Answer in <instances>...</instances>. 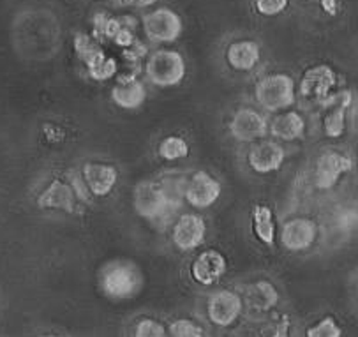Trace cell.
Listing matches in <instances>:
<instances>
[{"label": "cell", "mask_w": 358, "mask_h": 337, "mask_svg": "<svg viewBox=\"0 0 358 337\" xmlns=\"http://www.w3.org/2000/svg\"><path fill=\"white\" fill-rule=\"evenodd\" d=\"M99 285L104 295L113 301H129L143 288V274L133 261L117 259L103 268Z\"/></svg>", "instance_id": "obj_1"}, {"label": "cell", "mask_w": 358, "mask_h": 337, "mask_svg": "<svg viewBox=\"0 0 358 337\" xmlns=\"http://www.w3.org/2000/svg\"><path fill=\"white\" fill-rule=\"evenodd\" d=\"M255 97L259 106L270 113L285 111L295 104L296 87L289 74H266L256 83Z\"/></svg>", "instance_id": "obj_2"}, {"label": "cell", "mask_w": 358, "mask_h": 337, "mask_svg": "<svg viewBox=\"0 0 358 337\" xmlns=\"http://www.w3.org/2000/svg\"><path fill=\"white\" fill-rule=\"evenodd\" d=\"M185 71H187V66L180 52L163 48L147 55L145 74L152 85L161 87V89L180 85L185 78Z\"/></svg>", "instance_id": "obj_3"}, {"label": "cell", "mask_w": 358, "mask_h": 337, "mask_svg": "<svg viewBox=\"0 0 358 337\" xmlns=\"http://www.w3.org/2000/svg\"><path fill=\"white\" fill-rule=\"evenodd\" d=\"M133 205L140 217L154 222L166 221L177 212V208L171 207L168 198L164 196L159 182L152 180H141L136 184L133 191Z\"/></svg>", "instance_id": "obj_4"}, {"label": "cell", "mask_w": 358, "mask_h": 337, "mask_svg": "<svg viewBox=\"0 0 358 337\" xmlns=\"http://www.w3.org/2000/svg\"><path fill=\"white\" fill-rule=\"evenodd\" d=\"M143 30L148 41L163 45V43H175L180 39L184 22L180 15L170 8H159L155 11L143 16Z\"/></svg>", "instance_id": "obj_5"}, {"label": "cell", "mask_w": 358, "mask_h": 337, "mask_svg": "<svg viewBox=\"0 0 358 337\" xmlns=\"http://www.w3.org/2000/svg\"><path fill=\"white\" fill-rule=\"evenodd\" d=\"M244 311V301L238 293L231 289H219L208 299L207 315L210 323L222 327H231L236 320L241 318Z\"/></svg>", "instance_id": "obj_6"}, {"label": "cell", "mask_w": 358, "mask_h": 337, "mask_svg": "<svg viewBox=\"0 0 358 337\" xmlns=\"http://www.w3.org/2000/svg\"><path fill=\"white\" fill-rule=\"evenodd\" d=\"M229 133L242 143L259 141L268 134V120L252 108H241L229 120Z\"/></svg>", "instance_id": "obj_7"}, {"label": "cell", "mask_w": 358, "mask_h": 337, "mask_svg": "<svg viewBox=\"0 0 358 337\" xmlns=\"http://www.w3.org/2000/svg\"><path fill=\"white\" fill-rule=\"evenodd\" d=\"M222 185L215 177L207 171H196L187 178L184 200L194 208H208L221 198Z\"/></svg>", "instance_id": "obj_8"}, {"label": "cell", "mask_w": 358, "mask_h": 337, "mask_svg": "<svg viewBox=\"0 0 358 337\" xmlns=\"http://www.w3.org/2000/svg\"><path fill=\"white\" fill-rule=\"evenodd\" d=\"M317 238V224L309 217H293L279 231L282 248L292 252L307 251Z\"/></svg>", "instance_id": "obj_9"}, {"label": "cell", "mask_w": 358, "mask_h": 337, "mask_svg": "<svg viewBox=\"0 0 358 337\" xmlns=\"http://www.w3.org/2000/svg\"><path fill=\"white\" fill-rule=\"evenodd\" d=\"M207 237V222L200 214H182L173 224L171 241L180 251H194Z\"/></svg>", "instance_id": "obj_10"}, {"label": "cell", "mask_w": 358, "mask_h": 337, "mask_svg": "<svg viewBox=\"0 0 358 337\" xmlns=\"http://www.w3.org/2000/svg\"><path fill=\"white\" fill-rule=\"evenodd\" d=\"M285 157L286 152L281 143L263 138V140H259L258 143L251 147L248 154V163L256 173L266 175L279 170L285 163Z\"/></svg>", "instance_id": "obj_11"}, {"label": "cell", "mask_w": 358, "mask_h": 337, "mask_svg": "<svg viewBox=\"0 0 358 337\" xmlns=\"http://www.w3.org/2000/svg\"><path fill=\"white\" fill-rule=\"evenodd\" d=\"M353 168V161L344 154L329 150L316 161V185L320 189H332L344 173Z\"/></svg>", "instance_id": "obj_12"}, {"label": "cell", "mask_w": 358, "mask_h": 337, "mask_svg": "<svg viewBox=\"0 0 358 337\" xmlns=\"http://www.w3.org/2000/svg\"><path fill=\"white\" fill-rule=\"evenodd\" d=\"M226 274V258L217 249H207L196 256L191 265V275L196 282L212 286Z\"/></svg>", "instance_id": "obj_13"}, {"label": "cell", "mask_w": 358, "mask_h": 337, "mask_svg": "<svg viewBox=\"0 0 358 337\" xmlns=\"http://www.w3.org/2000/svg\"><path fill=\"white\" fill-rule=\"evenodd\" d=\"M82 178L90 194L104 198L115 189L118 182V171L106 163H87L82 168Z\"/></svg>", "instance_id": "obj_14"}, {"label": "cell", "mask_w": 358, "mask_h": 337, "mask_svg": "<svg viewBox=\"0 0 358 337\" xmlns=\"http://www.w3.org/2000/svg\"><path fill=\"white\" fill-rule=\"evenodd\" d=\"M337 76L330 66H314L307 69L300 82V92L303 97H313V99H327L330 90L336 87Z\"/></svg>", "instance_id": "obj_15"}, {"label": "cell", "mask_w": 358, "mask_h": 337, "mask_svg": "<svg viewBox=\"0 0 358 337\" xmlns=\"http://www.w3.org/2000/svg\"><path fill=\"white\" fill-rule=\"evenodd\" d=\"M76 191L69 182L64 180H53L50 185L39 194L37 198V205L41 208H50V210H64V212H73L74 205H76Z\"/></svg>", "instance_id": "obj_16"}, {"label": "cell", "mask_w": 358, "mask_h": 337, "mask_svg": "<svg viewBox=\"0 0 358 337\" xmlns=\"http://www.w3.org/2000/svg\"><path fill=\"white\" fill-rule=\"evenodd\" d=\"M259 60H262V48L251 39L231 43L226 50V62L235 71H252Z\"/></svg>", "instance_id": "obj_17"}, {"label": "cell", "mask_w": 358, "mask_h": 337, "mask_svg": "<svg viewBox=\"0 0 358 337\" xmlns=\"http://www.w3.org/2000/svg\"><path fill=\"white\" fill-rule=\"evenodd\" d=\"M147 99V89L143 83L133 76L120 78V82L111 89V101L122 110H138Z\"/></svg>", "instance_id": "obj_18"}, {"label": "cell", "mask_w": 358, "mask_h": 337, "mask_svg": "<svg viewBox=\"0 0 358 337\" xmlns=\"http://www.w3.org/2000/svg\"><path fill=\"white\" fill-rule=\"evenodd\" d=\"M268 133L282 141H295L306 134V119L299 111H286L268 122Z\"/></svg>", "instance_id": "obj_19"}, {"label": "cell", "mask_w": 358, "mask_h": 337, "mask_svg": "<svg viewBox=\"0 0 358 337\" xmlns=\"http://www.w3.org/2000/svg\"><path fill=\"white\" fill-rule=\"evenodd\" d=\"M74 52H76L78 59L82 60L89 69V74L92 76L97 69L104 64L108 59L106 52L103 50L101 43L96 37L89 36V34H78L74 37Z\"/></svg>", "instance_id": "obj_20"}, {"label": "cell", "mask_w": 358, "mask_h": 337, "mask_svg": "<svg viewBox=\"0 0 358 337\" xmlns=\"http://www.w3.org/2000/svg\"><path fill=\"white\" fill-rule=\"evenodd\" d=\"M277 304H279V292L270 281H256L248 288V306L252 311H270Z\"/></svg>", "instance_id": "obj_21"}, {"label": "cell", "mask_w": 358, "mask_h": 337, "mask_svg": "<svg viewBox=\"0 0 358 337\" xmlns=\"http://www.w3.org/2000/svg\"><path fill=\"white\" fill-rule=\"evenodd\" d=\"M337 99L334 103V106L330 108V111L323 119V129L325 134L330 138H339L343 136L344 131H346V108L351 103V94L343 92L337 96Z\"/></svg>", "instance_id": "obj_22"}, {"label": "cell", "mask_w": 358, "mask_h": 337, "mask_svg": "<svg viewBox=\"0 0 358 337\" xmlns=\"http://www.w3.org/2000/svg\"><path fill=\"white\" fill-rule=\"evenodd\" d=\"M252 230L258 241H262L265 245H273L275 242V222H273L272 210L266 205H256L252 208Z\"/></svg>", "instance_id": "obj_23"}, {"label": "cell", "mask_w": 358, "mask_h": 337, "mask_svg": "<svg viewBox=\"0 0 358 337\" xmlns=\"http://www.w3.org/2000/svg\"><path fill=\"white\" fill-rule=\"evenodd\" d=\"M159 185H161V189H163L164 196L168 198L171 207H175L178 210L182 205V200H184L187 177H184L180 173H168L159 180Z\"/></svg>", "instance_id": "obj_24"}, {"label": "cell", "mask_w": 358, "mask_h": 337, "mask_svg": "<svg viewBox=\"0 0 358 337\" xmlns=\"http://www.w3.org/2000/svg\"><path fill=\"white\" fill-rule=\"evenodd\" d=\"M159 156L166 161H178L189 156V143L180 136H166L159 143Z\"/></svg>", "instance_id": "obj_25"}, {"label": "cell", "mask_w": 358, "mask_h": 337, "mask_svg": "<svg viewBox=\"0 0 358 337\" xmlns=\"http://www.w3.org/2000/svg\"><path fill=\"white\" fill-rule=\"evenodd\" d=\"M344 330L334 316H323L306 330V337H343Z\"/></svg>", "instance_id": "obj_26"}, {"label": "cell", "mask_w": 358, "mask_h": 337, "mask_svg": "<svg viewBox=\"0 0 358 337\" xmlns=\"http://www.w3.org/2000/svg\"><path fill=\"white\" fill-rule=\"evenodd\" d=\"M168 334L171 337H203V329L192 320L180 318L168 327Z\"/></svg>", "instance_id": "obj_27"}, {"label": "cell", "mask_w": 358, "mask_h": 337, "mask_svg": "<svg viewBox=\"0 0 358 337\" xmlns=\"http://www.w3.org/2000/svg\"><path fill=\"white\" fill-rule=\"evenodd\" d=\"M134 337H166V327L157 320L143 318L136 323Z\"/></svg>", "instance_id": "obj_28"}, {"label": "cell", "mask_w": 358, "mask_h": 337, "mask_svg": "<svg viewBox=\"0 0 358 337\" xmlns=\"http://www.w3.org/2000/svg\"><path fill=\"white\" fill-rule=\"evenodd\" d=\"M289 0H255L256 11L263 16H277L286 11Z\"/></svg>", "instance_id": "obj_29"}, {"label": "cell", "mask_w": 358, "mask_h": 337, "mask_svg": "<svg viewBox=\"0 0 358 337\" xmlns=\"http://www.w3.org/2000/svg\"><path fill=\"white\" fill-rule=\"evenodd\" d=\"M336 222L341 231L358 230V210L357 208H344L337 214Z\"/></svg>", "instance_id": "obj_30"}, {"label": "cell", "mask_w": 358, "mask_h": 337, "mask_svg": "<svg viewBox=\"0 0 358 337\" xmlns=\"http://www.w3.org/2000/svg\"><path fill=\"white\" fill-rule=\"evenodd\" d=\"M147 55H148V48L143 45V43L138 41V39L131 46L124 48V57H126L127 60H131V62H140L141 57H147Z\"/></svg>", "instance_id": "obj_31"}, {"label": "cell", "mask_w": 358, "mask_h": 337, "mask_svg": "<svg viewBox=\"0 0 358 337\" xmlns=\"http://www.w3.org/2000/svg\"><path fill=\"white\" fill-rule=\"evenodd\" d=\"M288 320L282 323H273L266 332H263L265 337H288Z\"/></svg>", "instance_id": "obj_32"}, {"label": "cell", "mask_w": 358, "mask_h": 337, "mask_svg": "<svg viewBox=\"0 0 358 337\" xmlns=\"http://www.w3.org/2000/svg\"><path fill=\"white\" fill-rule=\"evenodd\" d=\"M157 0H117L118 6H122V8H138V9H145L154 6Z\"/></svg>", "instance_id": "obj_33"}, {"label": "cell", "mask_w": 358, "mask_h": 337, "mask_svg": "<svg viewBox=\"0 0 358 337\" xmlns=\"http://www.w3.org/2000/svg\"><path fill=\"white\" fill-rule=\"evenodd\" d=\"M323 8H325L327 11H334V9H336V0H323Z\"/></svg>", "instance_id": "obj_34"}, {"label": "cell", "mask_w": 358, "mask_h": 337, "mask_svg": "<svg viewBox=\"0 0 358 337\" xmlns=\"http://www.w3.org/2000/svg\"><path fill=\"white\" fill-rule=\"evenodd\" d=\"M37 337H59V336H53V334H45V336H37Z\"/></svg>", "instance_id": "obj_35"}, {"label": "cell", "mask_w": 358, "mask_h": 337, "mask_svg": "<svg viewBox=\"0 0 358 337\" xmlns=\"http://www.w3.org/2000/svg\"><path fill=\"white\" fill-rule=\"evenodd\" d=\"M357 161H358V156H357Z\"/></svg>", "instance_id": "obj_36"}]
</instances>
